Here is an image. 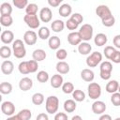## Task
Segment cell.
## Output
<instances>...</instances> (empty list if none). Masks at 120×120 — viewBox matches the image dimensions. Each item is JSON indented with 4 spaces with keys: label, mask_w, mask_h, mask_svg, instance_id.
Returning <instances> with one entry per match:
<instances>
[{
    "label": "cell",
    "mask_w": 120,
    "mask_h": 120,
    "mask_svg": "<svg viewBox=\"0 0 120 120\" xmlns=\"http://www.w3.org/2000/svg\"><path fill=\"white\" fill-rule=\"evenodd\" d=\"M12 51L13 55L18 59H22L26 55V49L22 39L14 40V42L12 43Z\"/></svg>",
    "instance_id": "1"
},
{
    "label": "cell",
    "mask_w": 120,
    "mask_h": 120,
    "mask_svg": "<svg viewBox=\"0 0 120 120\" xmlns=\"http://www.w3.org/2000/svg\"><path fill=\"white\" fill-rule=\"evenodd\" d=\"M45 108H46V112L48 113L53 114V113L57 112L58 108H59V99H58V98L55 97V96L48 97L46 98Z\"/></svg>",
    "instance_id": "2"
},
{
    "label": "cell",
    "mask_w": 120,
    "mask_h": 120,
    "mask_svg": "<svg viewBox=\"0 0 120 120\" xmlns=\"http://www.w3.org/2000/svg\"><path fill=\"white\" fill-rule=\"evenodd\" d=\"M99 70H100V78L104 81L110 80L111 76H112V65L110 61H103L100 64L99 67Z\"/></svg>",
    "instance_id": "3"
},
{
    "label": "cell",
    "mask_w": 120,
    "mask_h": 120,
    "mask_svg": "<svg viewBox=\"0 0 120 120\" xmlns=\"http://www.w3.org/2000/svg\"><path fill=\"white\" fill-rule=\"evenodd\" d=\"M78 32H79V34H80V36L82 38V40L87 42L88 40H90L93 38L94 29H93V26L91 24L84 23L80 27V30Z\"/></svg>",
    "instance_id": "4"
},
{
    "label": "cell",
    "mask_w": 120,
    "mask_h": 120,
    "mask_svg": "<svg viewBox=\"0 0 120 120\" xmlns=\"http://www.w3.org/2000/svg\"><path fill=\"white\" fill-rule=\"evenodd\" d=\"M87 92L91 99H98L101 96V86L98 82H90L87 86Z\"/></svg>",
    "instance_id": "5"
},
{
    "label": "cell",
    "mask_w": 120,
    "mask_h": 120,
    "mask_svg": "<svg viewBox=\"0 0 120 120\" xmlns=\"http://www.w3.org/2000/svg\"><path fill=\"white\" fill-rule=\"evenodd\" d=\"M102 61V54L99 52H94L86 58V65L89 68H95Z\"/></svg>",
    "instance_id": "6"
},
{
    "label": "cell",
    "mask_w": 120,
    "mask_h": 120,
    "mask_svg": "<svg viewBox=\"0 0 120 120\" xmlns=\"http://www.w3.org/2000/svg\"><path fill=\"white\" fill-rule=\"evenodd\" d=\"M23 21L26 23V25L28 27H30L31 29H37L39 27L40 25V21L38 18L37 15H24L23 17Z\"/></svg>",
    "instance_id": "7"
},
{
    "label": "cell",
    "mask_w": 120,
    "mask_h": 120,
    "mask_svg": "<svg viewBox=\"0 0 120 120\" xmlns=\"http://www.w3.org/2000/svg\"><path fill=\"white\" fill-rule=\"evenodd\" d=\"M38 40V35L33 30H28L23 34V42L26 45L32 46L37 43Z\"/></svg>",
    "instance_id": "8"
},
{
    "label": "cell",
    "mask_w": 120,
    "mask_h": 120,
    "mask_svg": "<svg viewBox=\"0 0 120 120\" xmlns=\"http://www.w3.org/2000/svg\"><path fill=\"white\" fill-rule=\"evenodd\" d=\"M96 14L101 20L106 19V18H108V17H110V16L112 15L111 9L106 5H99V6H98V8H96Z\"/></svg>",
    "instance_id": "9"
},
{
    "label": "cell",
    "mask_w": 120,
    "mask_h": 120,
    "mask_svg": "<svg viewBox=\"0 0 120 120\" xmlns=\"http://www.w3.org/2000/svg\"><path fill=\"white\" fill-rule=\"evenodd\" d=\"M1 111L5 115L12 116L15 112V105L11 101H4L1 104Z\"/></svg>",
    "instance_id": "10"
},
{
    "label": "cell",
    "mask_w": 120,
    "mask_h": 120,
    "mask_svg": "<svg viewBox=\"0 0 120 120\" xmlns=\"http://www.w3.org/2000/svg\"><path fill=\"white\" fill-rule=\"evenodd\" d=\"M52 18V12L50 8H42L39 11V20L43 22H51Z\"/></svg>",
    "instance_id": "11"
},
{
    "label": "cell",
    "mask_w": 120,
    "mask_h": 120,
    "mask_svg": "<svg viewBox=\"0 0 120 120\" xmlns=\"http://www.w3.org/2000/svg\"><path fill=\"white\" fill-rule=\"evenodd\" d=\"M92 112L96 114H103L106 111V104L101 100H96L92 104Z\"/></svg>",
    "instance_id": "12"
},
{
    "label": "cell",
    "mask_w": 120,
    "mask_h": 120,
    "mask_svg": "<svg viewBox=\"0 0 120 120\" xmlns=\"http://www.w3.org/2000/svg\"><path fill=\"white\" fill-rule=\"evenodd\" d=\"M50 82H51V86L52 88L57 89L59 87H62V85L64 83V79H63L61 74L56 73V74L52 76V78L50 79Z\"/></svg>",
    "instance_id": "13"
},
{
    "label": "cell",
    "mask_w": 120,
    "mask_h": 120,
    "mask_svg": "<svg viewBox=\"0 0 120 120\" xmlns=\"http://www.w3.org/2000/svg\"><path fill=\"white\" fill-rule=\"evenodd\" d=\"M0 38L4 44H10L14 42V34L10 30H5L1 33Z\"/></svg>",
    "instance_id": "14"
},
{
    "label": "cell",
    "mask_w": 120,
    "mask_h": 120,
    "mask_svg": "<svg viewBox=\"0 0 120 120\" xmlns=\"http://www.w3.org/2000/svg\"><path fill=\"white\" fill-rule=\"evenodd\" d=\"M68 41L70 45L72 46H76V45H79L82 40V38L79 34V32H70L68 35Z\"/></svg>",
    "instance_id": "15"
},
{
    "label": "cell",
    "mask_w": 120,
    "mask_h": 120,
    "mask_svg": "<svg viewBox=\"0 0 120 120\" xmlns=\"http://www.w3.org/2000/svg\"><path fill=\"white\" fill-rule=\"evenodd\" d=\"M19 87L22 91H28L33 87V81L32 79L28 78V77H23L20 80L19 82Z\"/></svg>",
    "instance_id": "16"
},
{
    "label": "cell",
    "mask_w": 120,
    "mask_h": 120,
    "mask_svg": "<svg viewBox=\"0 0 120 120\" xmlns=\"http://www.w3.org/2000/svg\"><path fill=\"white\" fill-rule=\"evenodd\" d=\"M14 70V65L11 61L9 60H5L1 64V71L5 75H9L13 72Z\"/></svg>",
    "instance_id": "17"
},
{
    "label": "cell",
    "mask_w": 120,
    "mask_h": 120,
    "mask_svg": "<svg viewBox=\"0 0 120 120\" xmlns=\"http://www.w3.org/2000/svg\"><path fill=\"white\" fill-rule=\"evenodd\" d=\"M81 78L87 82H92L93 80L95 79V73L93 70L89 68H84L81 71Z\"/></svg>",
    "instance_id": "18"
},
{
    "label": "cell",
    "mask_w": 120,
    "mask_h": 120,
    "mask_svg": "<svg viewBox=\"0 0 120 120\" xmlns=\"http://www.w3.org/2000/svg\"><path fill=\"white\" fill-rule=\"evenodd\" d=\"M58 12L60 14V16L64 17V18H67L68 16H71V12H72V8L69 4H62L58 9Z\"/></svg>",
    "instance_id": "19"
},
{
    "label": "cell",
    "mask_w": 120,
    "mask_h": 120,
    "mask_svg": "<svg viewBox=\"0 0 120 120\" xmlns=\"http://www.w3.org/2000/svg\"><path fill=\"white\" fill-rule=\"evenodd\" d=\"M56 70H57V72L59 73V74H61V75H63V74H68V72H69V69H70V68H69V65L67 63V62H65V61H59L57 64H56Z\"/></svg>",
    "instance_id": "20"
},
{
    "label": "cell",
    "mask_w": 120,
    "mask_h": 120,
    "mask_svg": "<svg viewBox=\"0 0 120 120\" xmlns=\"http://www.w3.org/2000/svg\"><path fill=\"white\" fill-rule=\"evenodd\" d=\"M92 51V46L88 43V42H81L79 45H78V52L82 54V55H87L91 52Z\"/></svg>",
    "instance_id": "21"
},
{
    "label": "cell",
    "mask_w": 120,
    "mask_h": 120,
    "mask_svg": "<svg viewBox=\"0 0 120 120\" xmlns=\"http://www.w3.org/2000/svg\"><path fill=\"white\" fill-rule=\"evenodd\" d=\"M119 82L116 80H110L106 84V91L110 94H113L118 92Z\"/></svg>",
    "instance_id": "22"
},
{
    "label": "cell",
    "mask_w": 120,
    "mask_h": 120,
    "mask_svg": "<svg viewBox=\"0 0 120 120\" xmlns=\"http://www.w3.org/2000/svg\"><path fill=\"white\" fill-rule=\"evenodd\" d=\"M46 56H47L46 52L44 50H42V49H36L32 53L33 60H35L37 62H40V61L45 60Z\"/></svg>",
    "instance_id": "23"
},
{
    "label": "cell",
    "mask_w": 120,
    "mask_h": 120,
    "mask_svg": "<svg viewBox=\"0 0 120 120\" xmlns=\"http://www.w3.org/2000/svg\"><path fill=\"white\" fill-rule=\"evenodd\" d=\"M65 25H66V23H65L63 21H61V20H54V21L51 23V28H52V30L53 32H55V33H60V32H62V31L64 30Z\"/></svg>",
    "instance_id": "24"
},
{
    "label": "cell",
    "mask_w": 120,
    "mask_h": 120,
    "mask_svg": "<svg viewBox=\"0 0 120 120\" xmlns=\"http://www.w3.org/2000/svg\"><path fill=\"white\" fill-rule=\"evenodd\" d=\"M107 41H108V38H107V36H106L105 34H103V33H98V34H97V35L95 36L94 42H95V44H96L97 46H98V47H101V46L105 45V44L107 43Z\"/></svg>",
    "instance_id": "25"
},
{
    "label": "cell",
    "mask_w": 120,
    "mask_h": 120,
    "mask_svg": "<svg viewBox=\"0 0 120 120\" xmlns=\"http://www.w3.org/2000/svg\"><path fill=\"white\" fill-rule=\"evenodd\" d=\"M48 45L50 47V49L52 50H58L60 45H61V40L60 38L57 37V36H52L49 38V41H48Z\"/></svg>",
    "instance_id": "26"
},
{
    "label": "cell",
    "mask_w": 120,
    "mask_h": 120,
    "mask_svg": "<svg viewBox=\"0 0 120 120\" xmlns=\"http://www.w3.org/2000/svg\"><path fill=\"white\" fill-rule=\"evenodd\" d=\"M77 108L76 101L74 99H67L64 102V110L67 112H73Z\"/></svg>",
    "instance_id": "27"
},
{
    "label": "cell",
    "mask_w": 120,
    "mask_h": 120,
    "mask_svg": "<svg viewBox=\"0 0 120 120\" xmlns=\"http://www.w3.org/2000/svg\"><path fill=\"white\" fill-rule=\"evenodd\" d=\"M0 13L1 16H7V15H10L12 13V7L9 3L8 2H4L1 4L0 6Z\"/></svg>",
    "instance_id": "28"
},
{
    "label": "cell",
    "mask_w": 120,
    "mask_h": 120,
    "mask_svg": "<svg viewBox=\"0 0 120 120\" xmlns=\"http://www.w3.org/2000/svg\"><path fill=\"white\" fill-rule=\"evenodd\" d=\"M38 38H39L40 39L46 40V39H48V38H51V37H50V36H51V32H50V30H49L48 27L42 26V27L39 28V30H38Z\"/></svg>",
    "instance_id": "29"
},
{
    "label": "cell",
    "mask_w": 120,
    "mask_h": 120,
    "mask_svg": "<svg viewBox=\"0 0 120 120\" xmlns=\"http://www.w3.org/2000/svg\"><path fill=\"white\" fill-rule=\"evenodd\" d=\"M17 116L19 120H30L32 117V112L28 109H22L17 113Z\"/></svg>",
    "instance_id": "30"
},
{
    "label": "cell",
    "mask_w": 120,
    "mask_h": 120,
    "mask_svg": "<svg viewBox=\"0 0 120 120\" xmlns=\"http://www.w3.org/2000/svg\"><path fill=\"white\" fill-rule=\"evenodd\" d=\"M0 92L3 95H8L12 92V84L8 82H3L0 84Z\"/></svg>",
    "instance_id": "31"
},
{
    "label": "cell",
    "mask_w": 120,
    "mask_h": 120,
    "mask_svg": "<svg viewBox=\"0 0 120 120\" xmlns=\"http://www.w3.org/2000/svg\"><path fill=\"white\" fill-rule=\"evenodd\" d=\"M72 98H73V99L75 101L82 102V101H83L85 99V94H84L83 91H82L80 89H76L72 93Z\"/></svg>",
    "instance_id": "32"
},
{
    "label": "cell",
    "mask_w": 120,
    "mask_h": 120,
    "mask_svg": "<svg viewBox=\"0 0 120 120\" xmlns=\"http://www.w3.org/2000/svg\"><path fill=\"white\" fill-rule=\"evenodd\" d=\"M44 99H45L44 96L41 93H35L32 96V102H33L34 105H37V106L41 105L44 102Z\"/></svg>",
    "instance_id": "33"
},
{
    "label": "cell",
    "mask_w": 120,
    "mask_h": 120,
    "mask_svg": "<svg viewBox=\"0 0 120 120\" xmlns=\"http://www.w3.org/2000/svg\"><path fill=\"white\" fill-rule=\"evenodd\" d=\"M0 23H1L2 26H5V27H8V26L12 25V23H13V19H12L11 15L1 16V17H0Z\"/></svg>",
    "instance_id": "34"
},
{
    "label": "cell",
    "mask_w": 120,
    "mask_h": 120,
    "mask_svg": "<svg viewBox=\"0 0 120 120\" xmlns=\"http://www.w3.org/2000/svg\"><path fill=\"white\" fill-rule=\"evenodd\" d=\"M11 49L7 45H4L0 48V56L2 58H9L11 56Z\"/></svg>",
    "instance_id": "35"
},
{
    "label": "cell",
    "mask_w": 120,
    "mask_h": 120,
    "mask_svg": "<svg viewBox=\"0 0 120 120\" xmlns=\"http://www.w3.org/2000/svg\"><path fill=\"white\" fill-rule=\"evenodd\" d=\"M38 9V5H36L34 3H30V4H28V6L25 8V12L28 15H37Z\"/></svg>",
    "instance_id": "36"
},
{
    "label": "cell",
    "mask_w": 120,
    "mask_h": 120,
    "mask_svg": "<svg viewBox=\"0 0 120 120\" xmlns=\"http://www.w3.org/2000/svg\"><path fill=\"white\" fill-rule=\"evenodd\" d=\"M116 52V49L112 46H106L103 50V52H104V55L105 57L108 59V60H111L112 56L113 55V53Z\"/></svg>",
    "instance_id": "37"
},
{
    "label": "cell",
    "mask_w": 120,
    "mask_h": 120,
    "mask_svg": "<svg viewBox=\"0 0 120 120\" xmlns=\"http://www.w3.org/2000/svg\"><path fill=\"white\" fill-rule=\"evenodd\" d=\"M18 69H19V72L21 74H23V75H26L29 72V68H28V62L27 61H22L19 64L18 66Z\"/></svg>",
    "instance_id": "38"
},
{
    "label": "cell",
    "mask_w": 120,
    "mask_h": 120,
    "mask_svg": "<svg viewBox=\"0 0 120 120\" xmlns=\"http://www.w3.org/2000/svg\"><path fill=\"white\" fill-rule=\"evenodd\" d=\"M37 80L39 82H46L48 80H49V73L45 70H40L38 72V75H37Z\"/></svg>",
    "instance_id": "39"
},
{
    "label": "cell",
    "mask_w": 120,
    "mask_h": 120,
    "mask_svg": "<svg viewBox=\"0 0 120 120\" xmlns=\"http://www.w3.org/2000/svg\"><path fill=\"white\" fill-rule=\"evenodd\" d=\"M62 91L65 94H72L73 91H74V85H73V83L70 82H64L63 85H62Z\"/></svg>",
    "instance_id": "40"
},
{
    "label": "cell",
    "mask_w": 120,
    "mask_h": 120,
    "mask_svg": "<svg viewBox=\"0 0 120 120\" xmlns=\"http://www.w3.org/2000/svg\"><path fill=\"white\" fill-rule=\"evenodd\" d=\"M101 22H102V24H103L104 26H106V27H111V26H112V25L115 23V18L113 17V15H112V16H110V17H108V18H106V19L101 20Z\"/></svg>",
    "instance_id": "41"
},
{
    "label": "cell",
    "mask_w": 120,
    "mask_h": 120,
    "mask_svg": "<svg viewBox=\"0 0 120 120\" xmlns=\"http://www.w3.org/2000/svg\"><path fill=\"white\" fill-rule=\"evenodd\" d=\"M55 56L58 60L63 61L68 57V52L65 49H58L55 52Z\"/></svg>",
    "instance_id": "42"
},
{
    "label": "cell",
    "mask_w": 120,
    "mask_h": 120,
    "mask_svg": "<svg viewBox=\"0 0 120 120\" xmlns=\"http://www.w3.org/2000/svg\"><path fill=\"white\" fill-rule=\"evenodd\" d=\"M66 26H67V28H68V30H70V31L74 32V30H76V29L78 28L79 24H78L75 21H73L72 19H70V18H69V19L66 22Z\"/></svg>",
    "instance_id": "43"
},
{
    "label": "cell",
    "mask_w": 120,
    "mask_h": 120,
    "mask_svg": "<svg viewBox=\"0 0 120 120\" xmlns=\"http://www.w3.org/2000/svg\"><path fill=\"white\" fill-rule=\"evenodd\" d=\"M13 5L18 8L19 9L22 8H26V7L28 6V1L27 0H13Z\"/></svg>",
    "instance_id": "44"
},
{
    "label": "cell",
    "mask_w": 120,
    "mask_h": 120,
    "mask_svg": "<svg viewBox=\"0 0 120 120\" xmlns=\"http://www.w3.org/2000/svg\"><path fill=\"white\" fill-rule=\"evenodd\" d=\"M111 102H112V105L115 106V107L120 106V93H119V92H116V93L112 94Z\"/></svg>",
    "instance_id": "45"
},
{
    "label": "cell",
    "mask_w": 120,
    "mask_h": 120,
    "mask_svg": "<svg viewBox=\"0 0 120 120\" xmlns=\"http://www.w3.org/2000/svg\"><path fill=\"white\" fill-rule=\"evenodd\" d=\"M28 62V68H29V72L30 73H34L38 70V64L37 61L35 60H29L27 61Z\"/></svg>",
    "instance_id": "46"
},
{
    "label": "cell",
    "mask_w": 120,
    "mask_h": 120,
    "mask_svg": "<svg viewBox=\"0 0 120 120\" xmlns=\"http://www.w3.org/2000/svg\"><path fill=\"white\" fill-rule=\"evenodd\" d=\"M70 19H72L73 21H75L78 24L82 23V21H83V17H82V15L81 13H73V14H71Z\"/></svg>",
    "instance_id": "47"
},
{
    "label": "cell",
    "mask_w": 120,
    "mask_h": 120,
    "mask_svg": "<svg viewBox=\"0 0 120 120\" xmlns=\"http://www.w3.org/2000/svg\"><path fill=\"white\" fill-rule=\"evenodd\" d=\"M111 61L112 63H115V64H119L120 63V51L116 50V52L113 53V55L112 56L111 58Z\"/></svg>",
    "instance_id": "48"
},
{
    "label": "cell",
    "mask_w": 120,
    "mask_h": 120,
    "mask_svg": "<svg viewBox=\"0 0 120 120\" xmlns=\"http://www.w3.org/2000/svg\"><path fill=\"white\" fill-rule=\"evenodd\" d=\"M54 120H68V115L65 112H57L54 116Z\"/></svg>",
    "instance_id": "49"
},
{
    "label": "cell",
    "mask_w": 120,
    "mask_h": 120,
    "mask_svg": "<svg viewBox=\"0 0 120 120\" xmlns=\"http://www.w3.org/2000/svg\"><path fill=\"white\" fill-rule=\"evenodd\" d=\"M112 43H113V45H114L115 48L120 49V35L114 36V38L112 39Z\"/></svg>",
    "instance_id": "50"
},
{
    "label": "cell",
    "mask_w": 120,
    "mask_h": 120,
    "mask_svg": "<svg viewBox=\"0 0 120 120\" xmlns=\"http://www.w3.org/2000/svg\"><path fill=\"white\" fill-rule=\"evenodd\" d=\"M61 3H62V0H48V4L52 8L58 7Z\"/></svg>",
    "instance_id": "51"
},
{
    "label": "cell",
    "mask_w": 120,
    "mask_h": 120,
    "mask_svg": "<svg viewBox=\"0 0 120 120\" xmlns=\"http://www.w3.org/2000/svg\"><path fill=\"white\" fill-rule=\"evenodd\" d=\"M36 120H49V117H48V114H47V113L41 112V113L38 114Z\"/></svg>",
    "instance_id": "52"
},
{
    "label": "cell",
    "mask_w": 120,
    "mask_h": 120,
    "mask_svg": "<svg viewBox=\"0 0 120 120\" xmlns=\"http://www.w3.org/2000/svg\"><path fill=\"white\" fill-rule=\"evenodd\" d=\"M98 120H112V117H111V115H110V114L103 113V114H101V115H100V117H99V119H98Z\"/></svg>",
    "instance_id": "53"
},
{
    "label": "cell",
    "mask_w": 120,
    "mask_h": 120,
    "mask_svg": "<svg viewBox=\"0 0 120 120\" xmlns=\"http://www.w3.org/2000/svg\"><path fill=\"white\" fill-rule=\"evenodd\" d=\"M7 120H19V118H18V116H17V114L16 115H12V116H9Z\"/></svg>",
    "instance_id": "54"
},
{
    "label": "cell",
    "mask_w": 120,
    "mask_h": 120,
    "mask_svg": "<svg viewBox=\"0 0 120 120\" xmlns=\"http://www.w3.org/2000/svg\"><path fill=\"white\" fill-rule=\"evenodd\" d=\"M71 120H82V118L80 115H74V116H72Z\"/></svg>",
    "instance_id": "55"
},
{
    "label": "cell",
    "mask_w": 120,
    "mask_h": 120,
    "mask_svg": "<svg viewBox=\"0 0 120 120\" xmlns=\"http://www.w3.org/2000/svg\"><path fill=\"white\" fill-rule=\"evenodd\" d=\"M114 120H120V117H117V118H115Z\"/></svg>",
    "instance_id": "56"
},
{
    "label": "cell",
    "mask_w": 120,
    "mask_h": 120,
    "mask_svg": "<svg viewBox=\"0 0 120 120\" xmlns=\"http://www.w3.org/2000/svg\"><path fill=\"white\" fill-rule=\"evenodd\" d=\"M118 92L120 93V84H119V88H118Z\"/></svg>",
    "instance_id": "57"
}]
</instances>
